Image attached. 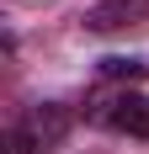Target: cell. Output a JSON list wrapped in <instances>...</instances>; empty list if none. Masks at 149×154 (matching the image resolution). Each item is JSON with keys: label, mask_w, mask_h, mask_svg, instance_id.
I'll use <instances>...</instances> for the list:
<instances>
[{"label": "cell", "mask_w": 149, "mask_h": 154, "mask_svg": "<svg viewBox=\"0 0 149 154\" xmlns=\"http://www.w3.org/2000/svg\"><path fill=\"white\" fill-rule=\"evenodd\" d=\"M69 122H74L69 106H59V101L27 106L11 122V133H5V154H53L64 143V133H69Z\"/></svg>", "instance_id": "1"}, {"label": "cell", "mask_w": 149, "mask_h": 154, "mask_svg": "<svg viewBox=\"0 0 149 154\" xmlns=\"http://www.w3.org/2000/svg\"><path fill=\"white\" fill-rule=\"evenodd\" d=\"M85 122L112 128V133H128V138H149V96L133 85H112V91H96L85 101Z\"/></svg>", "instance_id": "2"}, {"label": "cell", "mask_w": 149, "mask_h": 154, "mask_svg": "<svg viewBox=\"0 0 149 154\" xmlns=\"http://www.w3.org/2000/svg\"><path fill=\"white\" fill-rule=\"evenodd\" d=\"M149 27V0H96L85 11V32H133Z\"/></svg>", "instance_id": "3"}, {"label": "cell", "mask_w": 149, "mask_h": 154, "mask_svg": "<svg viewBox=\"0 0 149 154\" xmlns=\"http://www.w3.org/2000/svg\"><path fill=\"white\" fill-rule=\"evenodd\" d=\"M101 75H106V80H128V85H133V80L144 75V64H138V59H101Z\"/></svg>", "instance_id": "4"}]
</instances>
